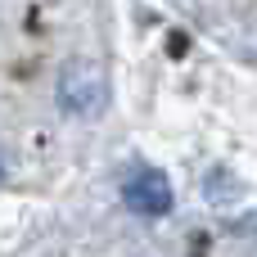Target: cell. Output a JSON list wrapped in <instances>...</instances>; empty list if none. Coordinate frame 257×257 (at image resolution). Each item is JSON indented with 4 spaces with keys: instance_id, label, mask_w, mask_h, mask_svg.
<instances>
[{
    "instance_id": "cell-1",
    "label": "cell",
    "mask_w": 257,
    "mask_h": 257,
    "mask_svg": "<svg viewBox=\"0 0 257 257\" xmlns=\"http://www.w3.org/2000/svg\"><path fill=\"white\" fill-rule=\"evenodd\" d=\"M108 99V81L99 72V63H68L59 77V108L72 117H95Z\"/></svg>"
},
{
    "instance_id": "cell-2",
    "label": "cell",
    "mask_w": 257,
    "mask_h": 257,
    "mask_svg": "<svg viewBox=\"0 0 257 257\" xmlns=\"http://www.w3.org/2000/svg\"><path fill=\"white\" fill-rule=\"evenodd\" d=\"M122 203L140 217H167L172 212V181L158 167H131L122 176Z\"/></svg>"
}]
</instances>
